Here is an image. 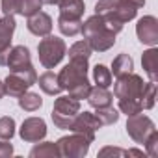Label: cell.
<instances>
[{"instance_id":"obj_14","label":"cell","mask_w":158,"mask_h":158,"mask_svg":"<svg viewBox=\"0 0 158 158\" xmlns=\"http://www.w3.org/2000/svg\"><path fill=\"white\" fill-rule=\"evenodd\" d=\"M52 26H54L52 17L48 13H45V11H37L32 17H26V28H28V32L34 34V35H37V37L48 35L52 32Z\"/></svg>"},{"instance_id":"obj_33","label":"cell","mask_w":158,"mask_h":158,"mask_svg":"<svg viewBox=\"0 0 158 158\" xmlns=\"http://www.w3.org/2000/svg\"><path fill=\"white\" fill-rule=\"evenodd\" d=\"M13 154V145L10 143V139H2L0 141V158H10Z\"/></svg>"},{"instance_id":"obj_35","label":"cell","mask_w":158,"mask_h":158,"mask_svg":"<svg viewBox=\"0 0 158 158\" xmlns=\"http://www.w3.org/2000/svg\"><path fill=\"white\" fill-rule=\"evenodd\" d=\"M41 4H45V6H58L60 0H41Z\"/></svg>"},{"instance_id":"obj_2","label":"cell","mask_w":158,"mask_h":158,"mask_svg":"<svg viewBox=\"0 0 158 158\" xmlns=\"http://www.w3.org/2000/svg\"><path fill=\"white\" fill-rule=\"evenodd\" d=\"M80 34L84 35V39L88 41V45L91 47L93 52H106V50H110L115 45V35H117V34H114L108 28L106 21L101 15H97V13L91 15L86 23H82Z\"/></svg>"},{"instance_id":"obj_12","label":"cell","mask_w":158,"mask_h":158,"mask_svg":"<svg viewBox=\"0 0 158 158\" xmlns=\"http://www.w3.org/2000/svg\"><path fill=\"white\" fill-rule=\"evenodd\" d=\"M41 0H2L4 15H23L32 17L34 13L41 11Z\"/></svg>"},{"instance_id":"obj_9","label":"cell","mask_w":158,"mask_h":158,"mask_svg":"<svg viewBox=\"0 0 158 158\" xmlns=\"http://www.w3.org/2000/svg\"><path fill=\"white\" fill-rule=\"evenodd\" d=\"M17 28V21L13 15H4L0 19V67L6 65L8 54L11 50V39Z\"/></svg>"},{"instance_id":"obj_24","label":"cell","mask_w":158,"mask_h":158,"mask_svg":"<svg viewBox=\"0 0 158 158\" xmlns=\"http://www.w3.org/2000/svg\"><path fill=\"white\" fill-rule=\"evenodd\" d=\"M58 28L61 35L65 37H74L82 30V19H67V17H58Z\"/></svg>"},{"instance_id":"obj_36","label":"cell","mask_w":158,"mask_h":158,"mask_svg":"<svg viewBox=\"0 0 158 158\" xmlns=\"http://www.w3.org/2000/svg\"><path fill=\"white\" fill-rule=\"evenodd\" d=\"M6 97V88H4V80H0V99Z\"/></svg>"},{"instance_id":"obj_18","label":"cell","mask_w":158,"mask_h":158,"mask_svg":"<svg viewBox=\"0 0 158 158\" xmlns=\"http://www.w3.org/2000/svg\"><path fill=\"white\" fill-rule=\"evenodd\" d=\"M4 88H6V95H10V97H21L24 91H28L32 86L24 80L23 76H19L17 73H10L8 76H6V80H4Z\"/></svg>"},{"instance_id":"obj_22","label":"cell","mask_w":158,"mask_h":158,"mask_svg":"<svg viewBox=\"0 0 158 158\" xmlns=\"http://www.w3.org/2000/svg\"><path fill=\"white\" fill-rule=\"evenodd\" d=\"M17 102H19V108L24 112H37L43 106L41 95L34 93V91H24L21 97H17Z\"/></svg>"},{"instance_id":"obj_26","label":"cell","mask_w":158,"mask_h":158,"mask_svg":"<svg viewBox=\"0 0 158 158\" xmlns=\"http://www.w3.org/2000/svg\"><path fill=\"white\" fill-rule=\"evenodd\" d=\"M95 110H97L95 115L99 117V121H101L102 127H108V125H114V123L119 121V112H117L115 108H112V106H106V108H95Z\"/></svg>"},{"instance_id":"obj_7","label":"cell","mask_w":158,"mask_h":158,"mask_svg":"<svg viewBox=\"0 0 158 158\" xmlns=\"http://www.w3.org/2000/svg\"><path fill=\"white\" fill-rule=\"evenodd\" d=\"M101 127H102V125H101L99 117H97L93 112L84 110V112H78V114H76V117L73 119L69 130H71V132H76V134H82L84 138H88V139L93 143V141H95V132H97Z\"/></svg>"},{"instance_id":"obj_25","label":"cell","mask_w":158,"mask_h":158,"mask_svg":"<svg viewBox=\"0 0 158 158\" xmlns=\"http://www.w3.org/2000/svg\"><path fill=\"white\" fill-rule=\"evenodd\" d=\"M93 80H95V84L101 86V88H110V86H112V71H110L106 65L97 63V65L93 67Z\"/></svg>"},{"instance_id":"obj_21","label":"cell","mask_w":158,"mask_h":158,"mask_svg":"<svg viewBox=\"0 0 158 158\" xmlns=\"http://www.w3.org/2000/svg\"><path fill=\"white\" fill-rule=\"evenodd\" d=\"M110 71H112V74H114L115 78H119V76H123V74H128V73L134 71V60H132L128 54L121 52V54H117V56L114 58Z\"/></svg>"},{"instance_id":"obj_4","label":"cell","mask_w":158,"mask_h":158,"mask_svg":"<svg viewBox=\"0 0 158 158\" xmlns=\"http://www.w3.org/2000/svg\"><path fill=\"white\" fill-rule=\"evenodd\" d=\"M78 112H80V101H76L69 95H61L54 101L50 117H52L54 127H58L61 130H69V127Z\"/></svg>"},{"instance_id":"obj_1","label":"cell","mask_w":158,"mask_h":158,"mask_svg":"<svg viewBox=\"0 0 158 158\" xmlns=\"http://www.w3.org/2000/svg\"><path fill=\"white\" fill-rule=\"evenodd\" d=\"M88 71H89V60L69 58V63L58 73V82H60L61 89L67 91L69 97H73L76 101L88 99L89 89H91Z\"/></svg>"},{"instance_id":"obj_15","label":"cell","mask_w":158,"mask_h":158,"mask_svg":"<svg viewBox=\"0 0 158 158\" xmlns=\"http://www.w3.org/2000/svg\"><path fill=\"white\" fill-rule=\"evenodd\" d=\"M136 15H138V8H136V6H132L130 2H127V0H115L112 11H110L108 15H102V17H114V19H117L119 23L125 24V23L134 21Z\"/></svg>"},{"instance_id":"obj_29","label":"cell","mask_w":158,"mask_h":158,"mask_svg":"<svg viewBox=\"0 0 158 158\" xmlns=\"http://www.w3.org/2000/svg\"><path fill=\"white\" fill-rule=\"evenodd\" d=\"M15 136V119L10 115L0 117V138L2 139H11Z\"/></svg>"},{"instance_id":"obj_16","label":"cell","mask_w":158,"mask_h":158,"mask_svg":"<svg viewBox=\"0 0 158 158\" xmlns=\"http://www.w3.org/2000/svg\"><path fill=\"white\" fill-rule=\"evenodd\" d=\"M88 102L91 108H106L114 104V93L108 88H101V86H91L89 95H88Z\"/></svg>"},{"instance_id":"obj_5","label":"cell","mask_w":158,"mask_h":158,"mask_svg":"<svg viewBox=\"0 0 158 158\" xmlns=\"http://www.w3.org/2000/svg\"><path fill=\"white\" fill-rule=\"evenodd\" d=\"M143 88H145L143 78L136 73H128V74H123L115 80L114 97L117 101H138V102H141Z\"/></svg>"},{"instance_id":"obj_31","label":"cell","mask_w":158,"mask_h":158,"mask_svg":"<svg viewBox=\"0 0 158 158\" xmlns=\"http://www.w3.org/2000/svg\"><path fill=\"white\" fill-rule=\"evenodd\" d=\"M143 147H145V154H149L152 158L158 156V132L156 130L149 134V138L143 141Z\"/></svg>"},{"instance_id":"obj_19","label":"cell","mask_w":158,"mask_h":158,"mask_svg":"<svg viewBox=\"0 0 158 158\" xmlns=\"http://www.w3.org/2000/svg\"><path fill=\"white\" fill-rule=\"evenodd\" d=\"M58 8H60V15L67 19H82L86 11L84 0H60Z\"/></svg>"},{"instance_id":"obj_34","label":"cell","mask_w":158,"mask_h":158,"mask_svg":"<svg viewBox=\"0 0 158 158\" xmlns=\"http://www.w3.org/2000/svg\"><path fill=\"white\" fill-rule=\"evenodd\" d=\"M127 2H130V4H132V6H136L138 10L145 6V0H127Z\"/></svg>"},{"instance_id":"obj_20","label":"cell","mask_w":158,"mask_h":158,"mask_svg":"<svg viewBox=\"0 0 158 158\" xmlns=\"http://www.w3.org/2000/svg\"><path fill=\"white\" fill-rule=\"evenodd\" d=\"M35 84H39V88L47 95H60L63 91L61 86H60V82H58V74H54L52 71H45L41 76H37V82Z\"/></svg>"},{"instance_id":"obj_13","label":"cell","mask_w":158,"mask_h":158,"mask_svg":"<svg viewBox=\"0 0 158 158\" xmlns=\"http://www.w3.org/2000/svg\"><path fill=\"white\" fill-rule=\"evenodd\" d=\"M6 67L10 69V73L24 71V69L34 67V65H32V56H30L28 47H24V45L11 47L10 54H8V60H6Z\"/></svg>"},{"instance_id":"obj_37","label":"cell","mask_w":158,"mask_h":158,"mask_svg":"<svg viewBox=\"0 0 158 158\" xmlns=\"http://www.w3.org/2000/svg\"><path fill=\"white\" fill-rule=\"evenodd\" d=\"M130 154H134V156H143V151H138V149H130L128 151V156Z\"/></svg>"},{"instance_id":"obj_23","label":"cell","mask_w":158,"mask_h":158,"mask_svg":"<svg viewBox=\"0 0 158 158\" xmlns=\"http://www.w3.org/2000/svg\"><path fill=\"white\" fill-rule=\"evenodd\" d=\"M30 156L32 158H58L60 156V151H58V145L54 141H37V145L30 151Z\"/></svg>"},{"instance_id":"obj_27","label":"cell","mask_w":158,"mask_h":158,"mask_svg":"<svg viewBox=\"0 0 158 158\" xmlns=\"http://www.w3.org/2000/svg\"><path fill=\"white\" fill-rule=\"evenodd\" d=\"M69 58H82V60H89V56L93 54V50H91V47L88 45V41L84 39V41H76L74 45H71V48H69Z\"/></svg>"},{"instance_id":"obj_3","label":"cell","mask_w":158,"mask_h":158,"mask_svg":"<svg viewBox=\"0 0 158 158\" xmlns=\"http://www.w3.org/2000/svg\"><path fill=\"white\" fill-rule=\"evenodd\" d=\"M67 54V45L61 37L58 35H45L39 45H37V56H39V63L45 69H54Z\"/></svg>"},{"instance_id":"obj_28","label":"cell","mask_w":158,"mask_h":158,"mask_svg":"<svg viewBox=\"0 0 158 158\" xmlns=\"http://www.w3.org/2000/svg\"><path fill=\"white\" fill-rule=\"evenodd\" d=\"M154 99H156V82H145L143 93H141V106L143 110H151L154 106Z\"/></svg>"},{"instance_id":"obj_32","label":"cell","mask_w":158,"mask_h":158,"mask_svg":"<svg viewBox=\"0 0 158 158\" xmlns=\"http://www.w3.org/2000/svg\"><path fill=\"white\" fill-rule=\"evenodd\" d=\"M128 156V151H123V149H117V147H104L99 151V156Z\"/></svg>"},{"instance_id":"obj_6","label":"cell","mask_w":158,"mask_h":158,"mask_svg":"<svg viewBox=\"0 0 158 158\" xmlns=\"http://www.w3.org/2000/svg\"><path fill=\"white\" fill-rule=\"evenodd\" d=\"M58 151H60V156H65V158H84L88 152H89V145L91 141L88 138H84L82 134H69V136H61L58 141Z\"/></svg>"},{"instance_id":"obj_11","label":"cell","mask_w":158,"mask_h":158,"mask_svg":"<svg viewBox=\"0 0 158 158\" xmlns=\"http://www.w3.org/2000/svg\"><path fill=\"white\" fill-rule=\"evenodd\" d=\"M136 35H138L139 43H143L147 47H156L158 45V19L152 15H145V17L138 19Z\"/></svg>"},{"instance_id":"obj_10","label":"cell","mask_w":158,"mask_h":158,"mask_svg":"<svg viewBox=\"0 0 158 158\" xmlns=\"http://www.w3.org/2000/svg\"><path fill=\"white\" fill-rule=\"evenodd\" d=\"M19 136L26 143H37L47 136V123L41 117H28L19 128Z\"/></svg>"},{"instance_id":"obj_30","label":"cell","mask_w":158,"mask_h":158,"mask_svg":"<svg viewBox=\"0 0 158 158\" xmlns=\"http://www.w3.org/2000/svg\"><path fill=\"white\" fill-rule=\"evenodd\" d=\"M119 112L127 114V117H128V115H136V114L143 112V106L138 101H119Z\"/></svg>"},{"instance_id":"obj_8","label":"cell","mask_w":158,"mask_h":158,"mask_svg":"<svg viewBox=\"0 0 158 158\" xmlns=\"http://www.w3.org/2000/svg\"><path fill=\"white\" fill-rule=\"evenodd\" d=\"M156 127L152 123V119L149 115H143L141 112L136 114V115H128L127 119V134L136 141V143H141L149 138L151 132H154Z\"/></svg>"},{"instance_id":"obj_17","label":"cell","mask_w":158,"mask_h":158,"mask_svg":"<svg viewBox=\"0 0 158 158\" xmlns=\"http://www.w3.org/2000/svg\"><path fill=\"white\" fill-rule=\"evenodd\" d=\"M141 67H143V71L149 76L151 82L158 80V48L156 47H149L147 50H143V54H141Z\"/></svg>"}]
</instances>
